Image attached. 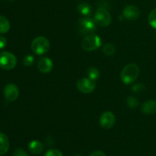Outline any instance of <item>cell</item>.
Instances as JSON below:
<instances>
[{
	"instance_id": "cell-9",
	"label": "cell",
	"mask_w": 156,
	"mask_h": 156,
	"mask_svg": "<svg viewBox=\"0 0 156 156\" xmlns=\"http://www.w3.org/2000/svg\"><path fill=\"white\" fill-rule=\"evenodd\" d=\"M116 118L114 114L110 111L103 113L100 117V125L105 129H111L115 124Z\"/></svg>"
},
{
	"instance_id": "cell-2",
	"label": "cell",
	"mask_w": 156,
	"mask_h": 156,
	"mask_svg": "<svg viewBox=\"0 0 156 156\" xmlns=\"http://www.w3.org/2000/svg\"><path fill=\"white\" fill-rule=\"evenodd\" d=\"M101 46V39L100 37L94 34L86 35L82 41V47L86 51H93Z\"/></svg>"
},
{
	"instance_id": "cell-20",
	"label": "cell",
	"mask_w": 156,
	"mask_h": 156,
	"mask_svg": "<svg viewBox=\"0 0 156 156\" xmlns=\"http://www.w3.org/2000/svg\"><path fill=\"white\" fill-rule=\"evenodd\" d=\"M126 105L129 108H135L138 106L139 101L136 98L130 96V97H128L127 99H126Z\"/></svg>"
},
{
	"instance_id": "cell-26",
	"label": "cell",
	"mask_w": 156,
	"mask_h": 156,
	"mask_svg": "<svg viewBox=\"0 0 156 156\" xmlns=\"http://www.w3.org/2000/svg\"><path fill=\"white\" fill-rule=\"evenodd\" d=\"M89 156H106V155H105V154L103 152H101V151H94V152H91V153L89 155Z\"/></svg>"
},
{
	"instance_id": "cell-3",
	"label": "cell",
	"mask_w": 156,
	"mask_h": 156,
	"mask_svg": "<svg viewBox=\"0 0 156 156\" xmlns=\"http://www.w3.org/2000/svg\"><path fill=\"white\" fill-rule=\"evenodd\" d=\"M32 51L37 55H43L47 53L50 49V42L44 37H37L31 42Z\"/></svg>"
},
{
	"instance_id": "cell-16",
	"label": "cell",
	"mask_w": 156,
	"mask_h": 156,
	"mask_svg": "<svg viewBox=\"0 0 156 156\" xmlns=\"http://www.w3.org/2000/svg\"><path fill=\"white\" fill-rule=\"evenodd\" d=\"M10 29V22L5 16L0 15V34H5Z\"/></svg>"
},
{
	"instance_id": "cell-15",
	"label": "cell",
	"mask_w": 156,
	"mask_h": 156,
	"mask_svg": "<svg viewBox=\"0 0 156 156\" xmlns=\"http://www.w3.org/2000/svg\"><path fill=\"white\" fill-rule=\"evenodd\" d=\"M77 9L81 15H84V16H87V17L89 16V15L91 14V12H92L91 6L88 3H86V2L80 3V4L78 5Z\"/></svg>"
},
{
	"instance_id": "cell-25",
	"label": "cell",
	"mask_w": 156,
	"mask_h": 156,
	"mask_svg": "<svg viewBox=\"0 0 156 156\" xmlns=\"http://www.w3.org/2000/svg\"><path fill=\"white\" fill-rule=\"evenodd\" d=\"M7 45V40L5 37L0 36V49H4Z\"/></svg>"
},
{
	"instance_id": "cell-24",
	"label": "cell",
	"mask_w": 156,
	"mask_h": 156,
	"mask_svg": "<svg viewBox=\"0 0 156 156\" xmlns=\"http://www.w3.org/2000/svg\"><path fill=\"white\" fill-rule=\"evenodd\" d=\"M13 156H28L27 152L21 149H17L14 152Z\"/></svg>"
},
{
	"instance_id": "cell-10",
	"label": "cell",
	"mask_w": 156,
	"mask_h": 156,
	"mask_svg": "<svg viewBox=\"0 0 156 156\" xmlns=\"http://www.w3.org/2000/svg\"><path fill=\"white\" fill-rule=\"evenodd\" d=\"M140 9L135 5H128L123 9V15L126 19L128 20H136L140 17Z\"/></svg>"
},
{
	"instance_id": "cell-18",
	"label": "cell",
	"mask_w": 156,
	"mask_h": 156,
	"mask_svg": "<svg viewBox=\"0 0 156 156\" xmlns=\"http://www.w3.org/2000/svg\"><path fill=\"white\" fill-rule=\"evenodd\" d=\"M87 74H88V77L93 81L98 79L99 76H100L99 71L96 68H94V67H91V68L88 69Z\"/></svg>"
},
{
	"instance_id": "cell-8",
	"label": "cell",
	"mask_w": 156,
	"mask_h": 156,
	"mask_svg": "<svg viewBox=\"0 0 156 156\" xmlns=\"http://www.w3.org/2000/svg\"><path fill=\"white\" fill-rule=\"evenodd\" d=\"M4 95L8 101H15L19 96V90L16 85L13 83L8 84L4 88Z\"/></svg>"
},
{
	"instance_id": "cell-5",
	"label": "cell",
	"mask_w": 156,
	"mask_h": 156,
	"mask_svg": "<svg viewBox=\"0 0 156 156\" xmlns=\"http://www.w3.org/2000/svg\"><path fill=\"white\" fill-rule=\"evenodd\" d=\"M97 24L94 19L86 17L81 18L79 21V30L82 34H90L95 31Z\"/></svg>"
},
{
	"instance_id": "cell-23",
	"label": "cell",
	"mask_w": 156,
	"mask_h": 156,
	"mask_svg": "<svg viewBox=\"0 0 156 156\" xmlns=\"http://www.w3.org/2000/svg\"><path fill=\"white\" fill-rule=\"evenodd\" d=\"M44 156H63L62 155V153L58 149H50V150L47 151L45 153Z\"/></svg>"
},
{
	"instance_id": "cell-14",
	"label": "cell",
	"mask_w": 156,
	"mask_h": 156,
	"mask_svg": "<svg viewBox=\"0 0 156 156\" xmlns=\"http://www.w3.org/2000/svg\"><path fill=\"white\" fill-rule=\"evenodd\" d=\"M9 149V140L5 134L0 133V155L7 153Z\"/></svg>"
},
{
	"instance_id": "cell-17",
	"label": "cell",
	"mask_w": 156,
	"mask_h": 156,
	"mask_svg": "<svg viewBox=\"0 0 156 156\" xmlns=\"http://www.w3.org/2000/svg\"><path fill=\"white\" fill-rule=\"evenodd\" d=\"M102 50H103V53H105V55H107V56H112V55H114L116 52L115 47L111 44H105V45L103 46Z\"/></svg>"
},
{
	"instance_id": "cell-7",
	"label": "cell",
	"mask_w": 156,
	"mask_h": 156,
	"mask_svg": "<svg viewBox=\"0 0 156 156\" xmlns=\"http://www.w3.org/2000/svg\"><path fill=\"white\" fill-rule=\"evenodd\" d=\"M76 87L81 92L88 94V93L92 92L95 88V81L91 80L89 78H82L77 82Z\"/></svg>"
},
{
	"instance_id": "cell-6",
	"label": "cell",
	"mask_w": 156,
	"mask_h": 156,
	"mask_svg": "<svg viewBox=\"0 0 156 156\" xmlns=\"http://www.w3.org/2000/svg\"><path fill=\"white\" fill-rule=\"evenodd\" d=\"M94 20L97 25L101 27H108L111 23V16L105 9H98L94 14Z\"/></svg>"
},
{
	"instance_id": "cell-11",
	"label": "cell",
	"mask_w": 156,
	"mask_h": 156,
	"mask_svg": "<svg viewBox=\"0 0 156 156\" xmlns=\"http://www.w3.org/2000/svg\"><path fill=\"white\" fill-rule=\"evenodd\" d=\"M37 68L43 73H49L53 68V61L48 57H43L37 62Z\"/></svg>"
},
{
	"instance_id": "cell-12",
	"label": "cell",
	"mask_w": 156,
	"mask_h": 156,
	"mask_svg": "<svg viewBox=\"0 0 156 156\" xmlns=\"http://www.w3.org/2000/svg\"><path fill=\"white\" fill-rule=\"evenodd\" d=\"M143 114L150 115L156 113V100H149L142 105L141 108Z\"/></svg>"
},
{
	"instance_id": "cell-13",
	"label": "cell",
	"mask_w": 156,
	"mask_h": 156,
	"mask_svg": "<svg viewBox=\"0 0 156 156\" xmlns=\"http://www.w3.org/2000/svg\"><path fill=\"white\" fill-rule=\"evenodd\" d=\"M28 150L34 155H40L44 151V146L38 140H32L28 144Z\"/></svg>"
},
{
	"instance_id": "cell-1",
	"label": "cell",
	"mask_w": 156,
	"mask_h": 156,
	"mask_svg": "<svg viewBox=\"0 0 156 156\" xmlns=\"http://www.w3.org/2000/svg\"><path fill=\"white\" fill-rule=\"evenodd\" d=\"M140 74V68L135 63H130L126 65L123 69L120 74L122 82L126 85L132 84L136 80Z\"/></svg>"
},
{
	"instance_id": "cell-22",
	"label": "cell",
	"mask_w": 156,
	"mask_h": 156,
	"mask_svg": "<svg viewBox=\"0 0 156 156\" xmlns=\"http://www.w3.org/2000/svg\"><path fill=\"white\" fill-rule=\"evenodd\" d=\"M132 91L133 92H135V93H141L143 91H145L146 89V86H145L142 83H139V84H136L134 85L132 87Z\"/></svg>"
},
{
	"instance_id": "cell-4",
	"label": "cell",
	"mask_w": 156,
	"mask_h": 156,
	"mask_svg": "<svg viewBox=\"0 0 156 156\" xmlns=\"http://www.w3.org/2000/svg\"><path fill=\"white\" fill-rule=\"evenodd\" d=\"M17 65V58L10 52L0 53V68L5 70H11Z\"/></svg>"
},
{
	"instance_id": "cell-27",
	"label": "cell",
	"mask_w": 156,
	"mask_h": 156,
	"mask_svg": "<svg viewBox=\"0 0 156 156\" xmlns=\"http://www.w3.org/2000/svg\"><path fill=\"white\" fill-rule=\"evenodd\" d=\"M73 156H82L81 155H79V154H76V155H74Z\"/></svg>"
},
{
	"instance_id": "cell-21",
	"label": "cell",
	"mask_w": 156,
	"mask_h": 156,
	"mask_svg": "<svg viewBox=\"0 0 156 156\" xmlns=\"http://www.w3.org/2000/svg\"><path fill=\"white\" fill-rule=\"evenodd\" d=\"M34 62V58L31 55H27L23 59V63L25 66H31Z\"/></svg>"
},
{
	"instance_id": "cell-19",
	"label": "cell",
	"mask_w": 156,
	"mask_h": 156,
	"mask_svg": "<svg viewBox=\"0 0 156 156\" xmlns=\"http://www.w3.org/2000/svg\"><path fill=\"white\" fill-rule=\"evenodd\" d=\"M148 21L151 27L156 29V9H153L152 12L149 13L148 17Z\"/></svg>"
}]
</instances>
